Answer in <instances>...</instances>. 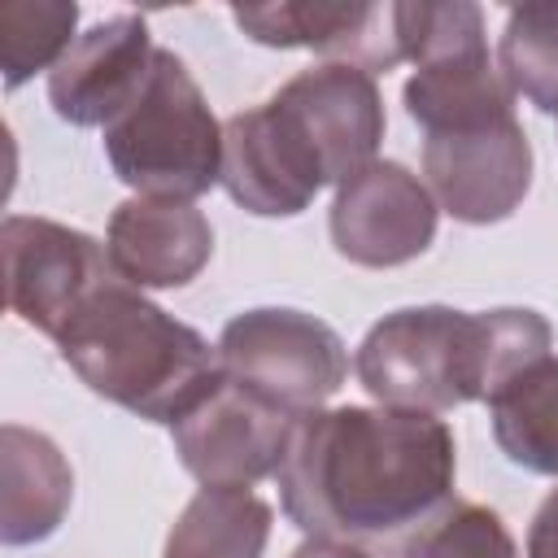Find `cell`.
Wrapping results in <instances>:
<instances>
[{"label":"cell","instance_id":"6da1fadb","mask_svg":"<svg viewBox=\"0 0 558 558\" xmlns=\"http://www.w3.org/2000/svg\"><path fill=\"white\" fill-rule=\"evenodd\" d=\"M458 445L440 414L397 405L310 410L275 471L283 514L314 541H384L449 501Z\"/></svg>","mask_w":558,"mask_h":558},{"label":"cell","instance_id":"7a4b0ae2","mask_svg":"<svg viewBox=\"0 0 558 558\" xmlns=\"http://www.w3.org/2000/svg\"><path fill=\"white\" fill-rule=\"evenodd\" d=\"M549 340V323L519 305H405L362 336L353 371L379 405L445 414L466 401H488L510 375L545 357Z\"/></svg>","mask_w":558,"mask_h":558},{"label":"cell","instance_id":"3957f363","mask_svg":"<svg viewBox=\"0 0 558 558\" xmlns=\"http://www.w3.org/2000/svg\"><path fill=\"white\" fill-rule=\"evenodd\" d=\"M52 344L96 397L148 423L174 427L222 384L218 344L153 305L122 275L105 279Z\"/></svg>","mask_w":558,"mask_h":558},{"label":"cell","instance_id":"277c9868","mask_svg":"<svg viewBox=\"0 0 558 558\" xmlns=\"http://www.w3.org/2000/svg\"><path fill=\"white\" fill-rule=\"evenodd\" d=\"M105 157L135 196L196 201L222 183V122L170 48H157L140 96L105 126Z\"/></svg>","mask_w":558,"mask_h":558},{"label":"cell","instance_id":"5b68a950","mask_svg":"<svg viewBox=\"0 0 558 558\" xmlns=\"http://www.w3.org/2000/svg\"><path fill=\"white\" fill-rule=\"evenodd\" d=\"M222 375L288 410L292 418L323 410L349 375V349L323 318L288 305L235 314L218 336Z\"/></svg>","mask_w":558,"mask_h":558},{"label":"cell","instance_id":"8992f818","mask_svg":"<svg viewBox=\"0 0 558 558\" xmlns=\"http://www.w3.org/2000/svg\"><path fill=\"white\" fill-rule=\"evenodd\" d=\"M0 253H4V301L9 310L57 340V331L74 318V310L113 279L109 248L92 240L78 227L9 214L0 227Z\"/></svg>","mask_w":558,"mask_h":558},{"label":"cell","instance_id":"52a82bcc","mask_svg":"<svg viewBox=\"0 0 558 558\" xmlns=\"http://www.w3.org/2000/svg\"><path fill=\"white\" fill-rule=\"evenodd\" d=\"M270 105L305 144V153L314 157L327 183L340 187L349 174L375 161V148L384 140V100L375 74L357 65L323 61L288 78L270 96Z\"/></svg>","mask_w":558,"mask_h":558},{"label":"cell","instance_id":"ba28073f","mask_svg":"<svg viewBox=\"0 0 558 558\" xmlns=\"http://www.w3.org/2000/svg\"><path fill=\"white\" fill-rule=\"evenodd\" d=\"M292 414L227 379L170 427L174 453L205 488H253L275 475L292 436Z\"/></svg>","mask_w":558,"mask_h":558},{"label":"cell","instance_id":"9c48e42d","mask_svg":"<svg viewBox=\"0 0 558 558\" xmlns=\"http://www.w3.org/2000/svg\"><path fill=\"white\" fill-rule=\"evenodd\" d=\"M423 179L445 214L471 227L501 222L532 187V144L519 118L423 140Z\"/></svg>","mask_w":558,"mask_h":558},{"label":"cell","instance_id":"30bf717a","mask_svg":"<svg viewBox=\"0 0 558 558\" xmlns=\"http://www.w3.org/2000/svg\"><path fill=\"white\" fill-rule=\"evenodd\" d=\"M436 196L401 161H371L336 187L331 201V244L340 257L388 270L414 262L436 240Z\"/></svg>","mask_w":558,"mask_h":558},{"label":"cell","instance_id":"8fae6325","mask_svg":"<svg viewBox=\"0 0 558 558\" xmlns=\"http://www.w3.org/2000/svg\"><path fill=\"white\" fill-rule=\"evenodd\" d=\"M157 44L140 13L87 26L48 70V105L70 126H109L148 83Z\"/></svg>","mask_w":558,"mask_h":558},{"label":"cell","instance_id":"7c38bea8","mask_svg":"<svg viewBox=\"0 0 558 558\" xmlns=\"http://www.w3.org/2000/svg\"><path fill=\"white\" fill-rule=\"evenodd\" d=\"M222 187L257 218H292L327 183L305 144L266 100L222 122Z\"/></svg>","mask_w":558,"mask_h":558},{"label":"cell","instance_id":"4fadbf2b","mask_svg":"<svg viewBox=\"0 0 558 558\" xmlns=\"http://www.w3.org/2000/svg\"><path fill=\"white\" fill-rule=\"evenodd\" d=\"M231 22L266 48H314L340 65L388 74L401 57L392 4H235Z\"/></svg>","mask_w":558,"mask_h":558},{"label":"cell","instance_id":"5bb4252c","mask_svg":"<svg viewBox=\"0 0 558 558\" xmlns=\"http://www.w3.org/2000/svg\"><path fill=\"white\" fill-rule=\"evenodd\" d=\"M105 248L131 288H183L205 270L214 227L192 201L131 196L113 209Z\"/></svg>","mask_w":558,"mask_h":558},{"label":"cell","instance_id":"9a60e30c","mask_svg":"<svg viewBox=\"0 0 558 558\" xmlns=\"http://www.w3.org/2000/svg\"><path fill=\"white\" fill-rule=\"evenodd\" d=\"M74 471L65 453L22 423H4L0 432V541L35 545L52 536L70 510Z\"/></svg>","mask_w":558,"mask_h":558},{"label":"cell","instance_id":"2e32d148","mask_svg":"<svg viewBox=\"0 0 558 558\" xmlns=\"http://www.w3.org/2000/svg\"><path fill=\"white\" fill-rule=\"evenodd\" d=\"M484 405L493 440L514 466L558 475V353L527 362Z\"/></svg>","mask_w":558,"mask_h":558},{"label":"cell","instance_id":"e0dca14e","mask_svg":"<svg viewBox=\"0 0 558 558\" xmlns=\"http://www.w3.org/2000/svg\"><path fill=\"white\" fill-rule=\"evenodd\" d=\"M270 506L248 488H201L166 536L161 558H262Z\"/></svg>","mask_w":558,"mask_h":558},{"label":"cell","instance_id":"ac0fdd59","mask_svg":"<svg viewBox=\"0 0 558 558\" xmlns=\"http://www.w3.org/2000/svg\"><path fill=\"white\" fill-rule=\"evenodd\" d=\"M501 78L541 113H558V4H519L501 31Z\"/></svg>","mask_w":558,"mask_h":558},{"label":"cell","instance_id":"d6986e66","mask_svg":"<svg viewBox=\"0 0 558 558\" xmlns=\"http://www.w3.org/2000/svg\"><path fill=\"white\" fill-rule=\"evenodd\" d=\"M78 4L70 0H4L0 4V65L4 87H22L35 70H52L74 35Z\"/></svg>","mask_w":558,"mask_h":558},{"label":"cell","instance_id":"ffe728a7","mask_svg":"<svg viewBox=\"0 0 558 558\" xmlns=\"http://www.w3.org/2000/svg\"><path fill=\"white\" fill-rule=\"evenodd\" d=\"M392 558H519L510 527L480 501H445L397 545Z\"/></svg>","mask_w":558,"mask_h":558},{"label":"cell","instance_id":"44dd1931","mask_svg":"<svg viewBox=\"0 0 558 558\" xmlns=\"http://www.w3.org/2000/svg\"><path fill=\"white\" fill-rule=\"evenodd\" d=\"M527 558H558V488L536 506L527 527Z\"/></svg>","mask_w":558,"mask_h":558},{"label":"cell","instance_id":"7402d4cb","mask_svg":"<svg viewBox=\"0 0 558 558\" xmlns=\"http://www.w3.org/2000/svg\"><path fill=\"white\" fill-rule=\"evenodd\" d=\"M292 558H371V554H366L362 545H344V541H314V536H310Z\"/></svg>","mask_w":558,"mask_h":558}]
</instances>
